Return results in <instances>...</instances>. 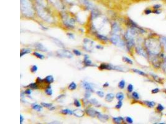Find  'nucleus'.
I'll use <instances>...</instances> for the list:
<instances>
[{
	"label": "nucleus",
	"instance_id": "f257e3e1",
	"mask_svg": "<svg viewBox=\"0 0 166 124\" xmlns=\"http://www.w3.org/2000/svg\"><path fill=\"white\" fill-rule=\"evenodd\" d=\"M144 46L148 55L151 56H157L162 53V47L159 39L149 37L145 40Z\"/></svg>",
	"mask_w": 166,
	"mask_h": 124
},
{
	"label": "nucleus",
	"instance_id": "f03ea898",
	"mask_svg": "<svg viewBox=\"0 0 166 124\" xmlns=\"http://www.w3.org/2000/svg\"><path fill=\"white\" fill-rule=\"evenodd\" d=\"M21 10L24 16L28 18H31L34 15L32 6L28 0H21Z\"/></svg>",
	"mask_w": 166,
	"mask_h": 124
},
{
	"label": "nucleus",
	"instance_id": "7ed1b4c3",
	"mask_svg": "<svg viewBox=\"0 0 166 124\" xmlns=\"http://www.w3.org/2000/svg\"><path fill=\"white\" fill-rule=\"evenodd\" d=\"M109 40L113 45L120 47L121 49H124V48L126 47L125 41L121 38L119 34H113L112 36L109 38Z\"/></svg>",
	"mask_w": 166,
	"mask_h": 124
},
{
	"label": "nucleus",
	"instance_id": "20e7f679",
	"mask_svg": "<svg viewBox=\"0 0 166 124\" xmlns=\"http://www.w3.org/2000/svg\"><path fill=\"white\" fill-rule=\"evenodd\" d=\"M57 55L60 58H72L73 54L68 50L67 49H60L57 51Z\"/></svg>",
	"mask_w": 166,
	"mask_h": 124
},
{
	"label": "nucleus",
	"instance_id": "39448f33",
	"mask_svg": "<svg viewBox=\"0 0 166 124\" xmlns=\"http://www.w3.org/2000/svg\"><path fill=\"white\" fill-rule=\"evenodd\" d=\"M94 45L93 41L85 39L84 40V49L87 52H92V49H93V46Z\"/></svg>",
	"mask_w": 166,
	"mask_h": 124
},
{
	"label": "nucleus",
	"instance_id": "423d86ee",
	"mask_svg": "<svg viewBox=\"0 0 166 124\" xmlns=\"http://www.w3.org/2000/svg\"><path fill=\"white\" fill-rule=\"evenodd\" d=\"M81 86L82 87L85 89V91H90L91 93L94 92V87L92 83L91 82H89L87 81H83L81 82Z\"/></svg>",
	"mask_w": 166,
	"mask_h": 124
},
{
	"label": "nucleus",
	"instance_id": "0eeeda50",
	"mask_svg": "<svg viewBox=\"0 0 166 124\" xmlns=\"http://www.w3.org/2000/svg\"><path fill=\"white\" fill-rule=\"evenodd\" d=\"M135 50H136V53L139 55L142 56L145 58L148 57V53L145 48H144L140 45H137V46L135 47Z\"/></svg>",
	"mask_w": 166,
	"mask_h": 124
},
{
	"label": "nucleus",
	"instance_id": "6e6552de",
	"mask_svg": "<svg viewBox=\"0 0 166 124\" xmlns=\"http://www.w3.org/2000/svg\"><path fill=\"white\" fill-rule=\"evenodd\" d=\"M85 113L88 116L91 117H97L100 112L96 111L93 108H88L85 110Z\"/></svg>",
	"mask_w": 166,
	"mask_h": 124
},
{
	"label": "nucleus",
	"instance_id": "1a4fd4ad",
	"mask_svg": "<svg viewBox=\"0 0 166 124\" xmlns=\"http://www.w3.org/2000/svg\"><path fill=\"white\" fill-rule=\"evenodd\" d=\"M83 63H84V66H85V67L96 66V65L93 63L92 61L90 60V57L87 54H85L84 55V61H83Z\"/></svg>",
	"mask_w": 166,
	"mask_h": 124
},
{
	"label": "nucleus",
	"instance_id": "9d476101",
	"mask_svg": "<svg viewBox=\"0 0 166 124\" xmlns=\"http://www.w3.org/2000/svg\"><path fill=\"white\" fill-rule=\"evenodd\" d=\"M114 65L109 63H101L99 66L100 70H114Z\"/></svg>",
	"mask_w": 166,
	"mask_h": 124
},
{
	"label": "nucleus",
	"instance_id": "9b49d317",
	"mask_svg": "<svg viewBox=\"0 0 166 124\" xmlns=\"http://www.w3.org/2000/svg\"><path fill=\"white\" fill-rule=\"evenodd\" d=\"M31 108L34 110V111H37V112H41L43 110V106L42 105H39L36 104V103H33L31 104Z\"/></svg>",
	"mask_w": 166,
	"mask_h": 124
},
{
	"label": "nucleus",
	"instance_id": "f8f14e48",
	"mask_svg": "<svg viewBox=\"0 0 166 124\" xmlns=\"http://www.w3.org/2000/svg\"><path fill=\"white\" fill-rule=\"evenodd\" d=\"M34 47H35L36 50H39L40 52H47V49L40 43H36V44H34Z\"/></svg>",
	"mask_w": 166,
	"mask_h": 124
},
{
	"label": "nucleus",
	"instance_id": "ddd939ff",
	"mask_svg": "<svg viewBox=\"0 0 166 124\" xmlns=\"http://www.w3.org/2000/svg\"><path fill=\"white\" fill-rule=\"evenodd\" d=\"M96 38L98 39L99 40L102 41V42H107L109 40V39H108L107 36H103V35H102V34H96Z\"/></svg>",
	"mask_w": 166,
	"mask_h": 124
},
{
	"label": "nucleus",
	"instance_id": "4468645a",
	"mask_svg": "<svg viewBox=\"0 0 166 124\" xmlns=\"http://www.w3.org/2000/svg\"><path fill=\"white\" fill-rule=\"evenodd\" d=\"M73 115L76 117H84V115H85V112L82 111V109H77L73 111Z\"/></svg>",
	"mask_w": 166,
	"mask_h": 124
},
{
	"label": "nucleus",
	"instance_id": "2eb2a0df",
	"mask_svg": "<svg viewBox=\"0 0 166 124\" xmlns=\"http://www.w3.org/2000/svg\"><path fill=\"white\" fill-rule=\"evenodd\" d=\"M112 29L113 34H118L119 32H120V27L118 25V24L116 23H114L112 26Z\"/></svg>",
	"mask_w": 166,
	"mask_h": 124
},
{
	"label": "nucleus",
	"instance_id": "dca6fc26",
	"mask_svg": "<svg viewBox=\"0 0 166 124\" xmlns=\"http://www.w3.org/2000/svg\"><path fill=\"white\" fill-rule=\"evenodd\" d=\"M44 80V82L47 83L48 85H51L54 82V78L52 75H47Z\"/></svg>",
	"mask_w": 166,
	"mask_h": 124
},
{
	"label": "nucleus",
	"instance_id": "f3484780",
	"mask_svg": "<svg viewBox=\"0 0 166 124\" xmlns=\"http://www.w3.org/2000/svg\"><path fill=\"white\" fill-rule=\"evenodd\" d=\"M82 3L84 4L85 6H86V8L88 9H93V4L91 3V2H90L88 0H81Z\"/></svg>",
	"mask_w": 166,
	"mask_h": 124
},
{
	"label": "nucleus",
	"instance_id": "a211bd4d",
	"mask_svg": "<svg viewBox=\"0 0 166 124\" xmlns=\"http://www.w3.org/2000/svg\"><path fill=\"white\" fill-rule=\"evenodd\" d=\"M97 118L100 121H101L103 122H105L108 120L109 116L107 115H105V114H102L101 112H100V114L97 116Z\"/></svg>",
	"mask_w": 166,
	"mask_h": 124
},
{
	"label": "nucleus",
	"instance_id": "6ab92c4d",
	"mask_svg": "<svg viewBox=\"0 0 166 124\" xmlns=\"http://www.w3.org/2000/svg\"><path fill=\"white\" fill-rule=\"evenodd\" d=\"M115 98V96L114 94L108 93L105 96V99L107 102H112L114 100Z\"/></svg>",
	"mask_w": 166,
	"mask_h": 124
},
{
	"label": "nucleus",
	"instance_id": "aec40b11",
	"mask_svg": "<svg viewBox=\"0 0 166 124\" xmlns=\"http://www.w3.org/2000/svg\"><path fill=\"white\" fill-rule=\"evenodd\" d=\"M112 120H113V122L115 123L120 124L123 122L124 121V118H123V117H121V116H120V117H113L112 118Z\"/></svg>",
	"mask_w": 166,
	"mask_h": 124
},
{
	"label": "nucleus",
	"instance_id": "412c9836",
	"mask_svg": "<svg viewBox=\"0 0 166 124\" xmlns=\"http://www.w3.org/2000/svg\"><path fill=\"white\" fill-rule=\"evenodd\" d=\"M143 103L149 108H153L156 104V102L151 101H144Z\"/></svg>",
	"mask_w": 166,
	"mask_h": 124
},
{
	"label": "nucleus",
	"instance_id": "4be33fe9",
	"mask_svg": "<svg viewBox=\"0 0 166 124\" xmlns=\"http://www.w3.org/2000/svg\"><path fill=\"white\" fill-rule=\"evenodd\" d=\"M160 42L161 43L162 49L164 51L166 52V37L165 36H161L159 37Z\"/></svg>",
	"mask_w": 166,
	"mask_h": 124
},
{
	"label": "nucleus",
	"instance_id": "5701e85b",
	"mask_svg": "<svg viewBox=\"0 0 166 124\" xmlns=\"http://www.w3.org/2000/svg\"><path fill=\"white\" fill-rule=\"evenodd\" d=\"M31 52V50L30 49H25V48H24V49H22L21 50L20 57L22 58L24 55H25L30 53Z\"/></svg>",
	"mask_w": 166,
	"mask_h": 124
},
{
	"label": "nucleus",
	"instance_id": "b1692460",
	"mask_svg": "<svg viewBox=\"0 0 166 124\" xmlns=\"http://www.w3.org/2000/svg\"><path fill=\"white\" fill-rule=\"evenodd\" d=\"M44 92H45L46 95L49 96H51L53 94V91H52V89L51 85H49L46 87Z\"/></svg>",
	"mask_w": 166,
	"mask_h": 124
},
{
	"label": "nucleus",
	"instance_id": "393cba45",
	"mask_svg": "<svg viewBox=\"0 0 166 124\" xmlns=\"http://www.w3.org/2000/svg\"><path fill=\"white\" fill-rule=\"evenodd\" d=\"M149 74L151 76V77L153 78V80L156 82H159V83H162V79L160 77H159L157 75H156V74H155L154 73H150Z\"/></svg>",
	"mask_w": 166,
	"mask_h": 124
},
{
	"label": "nucleus",
	"instance_id": "a878e982",
	"mask_svg": "<svg viewBox=\"0 0 166 124\" xmlns=\"http://www.w3.org/2000/svg\"><path fill=\"white\" fill-rule=\"evenodd\" d=\"M60 113L63 115H72L73 114V111H72L71 109H62L60 111Z\"/></svg>",
	"mask_w": 166,
	"mask_h": 124
},
{
	"label": "nucleus",
	"instance_id": "bb28decb",
	"mask_svg": "<svg viewBox=\"0 0 166 124\" xmlns=\"http://www.w3.org/2000/svg\"><path fill=\"white\" fill-rule=\"evenodd\" d=\"M124 97H125V96L122 92L118 93L115 96V98L118 101H123L124 99Z\"/></svg>",
	"mask_w": 166,
	"mask_h": 124
},
{
	"label": "nucleus",
	"instance_id": "cd10ccee",
	"mask_svg": "<svg viewBox=\"0 0 166 124\" xmlns=\"http://www.w3.org/2000/svg\"><path fill=\"white\" fill-rule=\"evenodd\" d=\"M77 85L76 84V82H75L73 81H72L68 86V89L70 91H75L77 89Z\"/></svg>",
	"mask_w": 166,
	"mask_h": 124
},
{
	"label": "nucleus",
	"instance_id": "c85d7f7f",
	"mask_svg": "<svg viewBox=\"0 0 166 124\" xmlns=\"http://www.w3.org/2000/svg\"><path fill=\"white\" fill-rule=\"evenodd\" d=\"M32 54H33L34 56H35L36 58H39L40 60H43V59L45 58V56L44 55L38 52H34L32 53Z\"/></svg>",
	"mask_w": 166,
	"mask_h": 124
},
{
	"label": "nucleus",
	"instance_id": "c756f323",
	"mask_svg": "<svg viewBox=\"0 0 166 124\" xmlns=\"http://www.w3.org/2000/svg\"><path fill=\"white\" fill-rule=\"evenodd\" d=\"M88 102L90 104L95 106L96 107H98L99 106V102L97 101V99H95V98H92V99H90L88 100Z\"/></svg>",
	"mask_w": 166,
	"mask_h": 124
},
{
	"label": "nucleus",
	"instance_id": "7c9ffc66",
	"mask_svg": "<svg viewBox=\"0 0 166 124\" xmlns=\"http://www.w3.org/2000/svg\"><path fill=\"white\" fill-rule=\"evenodd\" d=\"M132 71H133L134 73H137V74H140V75H141V76H142V77H147V74H146V73L144 72V71H141V70H137V69L133 68V69H132Z\"/></svg>",
	"mask_w": 166,
	"mask_h": 124
},
{
	"label": "nucleus",
	"instance_id": "2f4dec72",
	"mask_svg": "<svg viewBox=\"0 0 166 124\" xmlns=\"http://www.w3.org/2000/svg\"><path fill=\"white\" fill-rule=\"evenodd\" d=\"M131 97L134 100H139L140 99V95L136 91H133L131 93Z\"/></svg>",
	"mask_w": 166,
	"mask_h": 124
},
{
	"label": "nucleus",
	"instance_id": "473e14b6",
	"mask_svg": "<svg viewBox=\"0 0 166 124\" xmlns=\"http://www.w3.org/2000/svg\"><path fill=\"white\" fill-rule=\"evenodd\" d=\"M52 39L53 40V41L54 42V43L57 45L59 47H62V48H64V45L63 44V43H62L61 41H60L59 39H54V38H52Z\"/></svg>",
	"mask_w": 166,
	"mask_h": 124
},
{
	"label": "nucleus",
	"instance_id": "72a5a7b5",
	"mask_svg": "<svg viewBox=\"0 0 166 124\" xmlns=\"http://www.w3.org/2000/svg\"><path fill=\"white\" fill-rule=\"evenodd\" d=\"M126 86V81L124 80H121L118 83V88L121 89H124Z\"/></svg>",
	"mask_w": 166,
	"mask_h": 124
},
{
	"label": "nucleus",
	"instance_id": "f704fd0d",
	"mask_svg": "<svg viewBox=\"0 0 166 124\" xmlns=\"http://www.w3.org/2000/svg\"><path fill=\"white\" fill-rule=\"evenodd\" d=\"M122 59H123V61L124 62H125V63H126L128 64H129V65H133V60L130 59L129 58L127 57H123Z\"/></svg>",
	"mask_w": 166,
	"mask_h": 124
},
{
	"label": "nucleus",
	"instance_id": "c9c22d12",
	"mask_svg": "<svg viewBox=\"0 0 166 124\" xmlns=\"http://www.w3.org/2000/svg\"><path fill=\"white\" fill-rule=\"evenodd\" d=\"M156 109V111H157V112H162V111H164V110H165V107H164L163 105L161 104H159L157 106Z\"/></svg>",
	"mask_w": 166,
	"mask_h": 124
},
{
	"label": "nucleus",
	"instance_id": "e433bc0d",
	"mask_svg": "<svg viewBox=\"0 0 166 124\" xmlns=\"http://www.w3.org/2000/svg\"><path fill=\"white\" fill-rule=\"evenodd\" d=\"M27 87H29V88L32 89H37L39 88L38 87V85L37 82H31V83H30L28 86H27Z\"/></svg>",
	"mask_w": 166,
	"mask_h": 124
},
{
	"label": "nucleus",
	"instance_id": "4c0bfd02",
	"mask_svg": "<svg viewBox=\"0 0 166 124\" xmlns=\"http://www.w3.org/2000/svg\"><path fill=\"white\" fill-rule=\"evenodd\" d=\"M73 104L76 107H77V108H80L82 107V103H81L80 101H79V99H77L74 100Z\"/></svg>",
	"mask_w": 166,
	"mask_h": 124
},
{
	"label": "nucleus",
	"instance_id": "58836bf2",
	"mask_svg": "<svg viewBox=\"0 0 166 124\" xmlns=\"http://www.w3.org/2000/svg\"><path fill=\"white\" fill-rule=\"evenodd\" d=\"M124 121H125L127 123H129V124H132V123H134L133 119L129 116H126V117L124 118Z\"/></svg>",
	"mask_w": 166,
	"mask_h": 124
},
{
	"label": "nucleus",
	"instance_id": "ea45409f",
	"mask_svg": "<svg viewBox=\"0 0 166 124\" xmlns=\"http://www.w3.org/2000/svg\"><path fill=\"white\" fill-rule=\"evenodd\" d=\"M41 105L43 106V107H46L47 109H50L52 106H53V104L52 103H47V102H42Z\"/></svg>",
	"mask_w": 166,
	"mask_h": 124
},
{
	"label": "nucleus",
	"instance_id": "a19ab883",
	"mask_svg": "<svg viewBox=\"0 0 166 124\" xmlns=\"http://www.w3.org/2000/svg\"><path fill=\"white\" fill-rule=\"evenodd\" d=\"M123 101H118V102L117 104H116L115 106V109H118V110H120L121 109L122 106H123Z\"/></svg>",
	"mask_w": 166,
	"mask_h": 124
},
{
	"label": "nucleus",
	"instance_id": "79ce46f5",
	"mask_svg": "<svg viewBox=\"0 0 166 124\" xmlns=\"http://www.w3.org/2000/svg\"><path fill=\"white\" fill-rule=\"evenodd\" d=\"M134 90V86L132 84H129L127 86V91L129 93H132Z\"/></svg>",
	"mask_w": 166,
	"mask_h": 124
},
{
	"label": "nucleus",
	"instance_id": "37998d69",
	"mask_svg": "<svg viewBox=\"0 0 166 124\" xmlns=\"http://www.w3.org/2000/svg\"><path fill=\"white\" fill-rule=\"evenodd\" d=\"M30 70H31V73H36V72L38 71V66H37V65H32V66L31 67Z\"/></svg>",
	"mask_w": 166,
	"mask_h": 124
},
{
	"label": "nucleus",
	"instance_id": "c03bdc74",
	"mask_svg": "<svg viewBox=\"0 0 166 124\" xmlns=\"http://www.w3.org/2000/svg\"><path fill=\"white\" fill-rule=\"evenodd\" d=\"M73 54L77 56V57H80V56H81L82 55V52L80 50H77V49L73 50Z\"/></svg>",
	"mask_w": 166,
	"mask_h": 124
},
{
	"label": "nucleus",
	"instance_id": "a18cd8bd",
	"mask_svg": "<svg viewBox=\"0 0 166 124\" xmlns=\"http://www.w3.org/2000/svg\"><path fill=\"white\" fill-rule=\"evenodd\" d=\"M114 70L117 71H120V72L124 71V69L122 67L119 66H114Z\"/></svg>",
	"mask_w": 166,
	"mask_h": 124
},
{
	"label": "nucleus",
	"instance_id": "49530a36",
	"mask_svg": "<svg viewBox=\"0 0 166 124\" xmlns=\"http://www.w3.org/2000/svg\"><path fill=\"white\" fill-rule=\"evenodd\" d=\"M91 93H92L91 92L86 91V92H85V93L84 94V98L85 99H88L90 98V97H91Z\"/></svg>",
	"mask_w": 166,
	"mask_h": 124
},
{
	"label": "nucleus",
	"instance_id": "de8ad7c7",
	"mask_svg": "<svg viewBox=\"0 0 166 124\" xmlns=\"http://www.w3.org/2000/svg\"><path fill=\"white\" fill-rule=\"evenodd\" d=\"M96 95H97L98 96H99V97L100 98H103L105 96V93L103 91H96Z\"/></svg>",
	"mask_w": 166,
	"mask_h": 124
},
{
	"label": "nucleus",
	"instance_id": "09e8293b",
	"mask_svg": "<svg viewBox=\"0 0 166 124\" xmlns=\"http://www.w3.org/2000/svg\"><path fill=\"white\" fill-rule=\"evenodd\" d=\"M160 92V89L159 88H154L153 89H152V91H151V93L152 94H157Z\"/></svg>",
	"mask_w": 166,
	"mask_h": 124
},
{
	"label": "nucleus",
	"instance_id": "8fccbe9b",
	"mask_svg": "<svg viewBox=\"0 0 166 124\" xmlns=\"http://www.w3.org/2000/svg\"><path fill=\"white\" fill-rule=\"evenodd\" d=\"M67 36L70 39H75V36L73 33L68 32V33H67Z\"/></svg>",
	"mask_w": 166,
	"mask_h": 124
},
{
	"label": "nucleus",
	"instance_id": "3c124183",
	"mask_svg": "<svg viewBox=\"0 0 166 124\" xmlns=\"http://www.w3.org/2000/svg\"><path fill=\"white\" fill-rule=\"evenodd\" d=\"M24 92L25 94H27V95L29 96V95H31V94H32V89H31V88H29V89H26V90H25Z\"/></svg>",
	"mask_w": 166,
	"mask_h": 124
},
{
	"label": "nucleus",
	"instance_id": "603ef678",
	"mask_svg": "<svg viewBox=\"0 0 166 124\" xmlns=\"http://www.w3.org/2000/svg\"><path fill=\"white\" fill-rule=\"evenodd\" d=\"M161 7H162L161 4H154L153 6V8L154 9H160Z\"/></svg>",
	"mask_w": 166,
	"mask_h": 124
},
{
	"label": "nucleus",
	"instance_id": "864d4df0",
	"mask_svg": "<svg viewBox=\"0 0 166 124\" xmlns=\"http://www.w3.org/2000/svg\"><path fill=\"white\" fill-rule=\"evenodd\" d=\"M151 13H153V11L151 10V9H145V11H144V14L146 15H149Z\"/></svg>",
	"mask_w": 166,
	"mask_h": 124
},
{
	"label": "nucleus",
	"instance_id": "5fc2aeb1",
	"mask_svg": "<svg viewBox=\"0 0 166 124\" xmlns=\"http://www.w3.org/2000/svg\"><path fill=\"white\" fill-rule=\"evenodd\" d=\"M44 82V80L42 79L40 77H37L36 79V82L38 83H43V82Z\"/></svg>",
	"mask_w": 166,
	"mask_h": 124
},
{
	"label": "nucleus",
	"instance_id": "6e6d98bb",
	"mask_svg": "<svg viewBox=\"0 0 166 124\" xmlns=\"http://www.w3.org/2000/svg\"><path fill=\"white\" fill-rule=\"evenodd\" d=\"M19 120H20V122L19 123L21 124H22L24 120V116L22 115V114H21L20 115V118H19Z\"/></svg>",
	"mask_w": 166,
	"mask_h": 124
},
{
	"label": "nucleus",
	"instance_id": "4d7b16f0",
	"mask_svg": "<svg viewBox=\"0 0 166 124\" xmlns=\"http://www.w3.org/2000/svg\"><path fill=\"white\" fill-rule=\"evenodd\" d=\"M153 13L156 14V15H160V14L161 13V11H160L159 9H154Z\"/></svg>",
	"mask_w": 166,
	"mask_h": 124
},
{
	"label": "nucleus",
	"instance_id": "13d9d810",
	"mask_svg": "<svg viewBox=\"0 0 166 124\" xmlns=\"http://www.w3.org/2000/svg\"><path fill=\"white\" fill-rule=\"evenodd\" d=\"M109 84L108 82H106L105 84L103 85V88H108V87H109Z\"/></svg>",
	"mask_w": 166,
	"mask_h": 124
},
{
	"label": "nucleus",
	"instance_id": "bf43d9fd",
	"mask_svg": "<svg viewBox=\"0 0 166 124\" xmlns=\"http://www.w3.org/2000/svg\"><path fill=\"white\" fill-rule=\"evenodd\" d=\"M64 96H65V95H64V94H61V95L59 96L57 98V99H56V101H58L59 99H61V98H64Z\"/></svg>",
	"mask_w": 166,
	"mask_h": 124
},
{
	"label": "nucleus",
	"instance_id": "052dcab7",
	"mask_svg": "<svg viewBox=\"0 0 166 124\" xmlns=\"http://www.w3.org/2000/svg\"><path fill=\"white\" fill-rule=\"evenodd\" d=\"M96 49H103V47L101 46V45H97L96 46Z\"/></svg>",
	"mask_w": 166,
	"mask_h": 124
},
{
	"label": "nucleus",
	"instance_id": "680f3d73",
	"mask_svg": "<svg viewBox=\"0 0 166 124\" xmlns=\"http://www.w3.org/2000/svg\"><path fill=\"white\" fill-rule=\"evenodd\" d=\"M55 109H56V107H55V106H52V107H51L50 109H49L50 110V111H54V110H55Z\"/></svg>",
	"mask_w": 166,
	"mask_h": 124
},
{
	"label": "nucleus",
	"instance_id": "e2e57ef3",
	"mask_svg": "<svg viewBox=\"0 0 166 124\" xmlns=\"http://www.w3.org/2000/svg\"><path fill=\"white\" fill-rule=\"evenodd\" d=\"M154 1H156V0H154Z\"/></svg>",
	"mask_w": 166,
	"mask_h": 124
},
{
	"label": "nucleus",
	"instance_id": "0e129e2a",
	"mask_svg": "<svg viewBox=\"0 0 166 124\" xmlns=\"http://www.w3.org/2000/svg\"><path fill=\"white\" fill-rule=\"evenodd\" d=\"M165 115H166V114H165Z\"/></svg>",
	"mask_w": 166,
	"mask_h": 124
}]
</instances>
